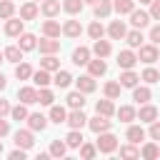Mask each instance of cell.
I'll list each match as a JSON object with an SVG mask.
<instances>
[{
  "mask_svg": "<svg viewBox=\"0 0 160 160\" xmlns=\"http://www.w3.org/2000/svg\"><path fill=\"white\" fill-rule=\"evenodd\" d=\"M95 148L100 150V152H112L115 148H118V138L110 132V130H105V132H98V140H95Z\"/></svg>",
  "mask_w": 160,
  "mask_h": 160,
  "instance_id": "cell-1",
  "label": "cell"
},
{
  "mask_svg": "<svg viewBox=\"0 0 160 160\" xmlns=\"http://www.w3.org/2000/svg\"><path fill=\"white\" fill-rule=\"evenodd\" d=\"M25 122H28V128L32 130V132H42L45 128H48V118L42 115V112H28V118H25Z\"/></svg>",
  "mask_w": 160,
  "mask_h": 160,
  "instance_id": "cell-2",
  "label": "cell"
},
{
  "mask_svg": "<svg viewBox=\"0 0 160 160\" xmlns=\"http://www.w3.org/2000/svg\"><path fill=\"white\" fill-rule=\"evenodd\" d=\"M65 122L70 125V128H75V130H82L85 125H88V118H85V112H82V108H75L68 118H65Z\"/></svg>",
  "mask_w": 160,
  "mask_h": 160,
  "instance_id": "cell-3",
  "label": "cell"
},
{
  "mask_svg": "<svg viewBox=\"0 0 160 160\" xmlns=\"http://www.w3.org/2000/svg\"><path fill=\"white\" fill-rule=\"evenodd\" d=\"M138 60H142L145 65H152V62L158 60V45H140Z\"/></svg>",
  "mask_w": 160,
  "mask_h": 160,
  "instance_id": "cell-4",
  "label": "cell"
},
{
  "mask_svg": "<svg viewBox=\"0 0 160 160\" xmlns=\"http://www.w3.org/2000/svg\"><path fill=\"white\" fill-rule=\"evenodd\" d=\"M135 62H138V55H135L132 50H120V52H118V68H122V70H132Z\"/></svg>",
  "mask_w": 160,
  "mask_h": 160,
  "instance_id": "cell-5",
  "label": "cell"
},
{
  "mask_svg": "<svg viewBox=\"0 0 160 160\" xmlns=\"http://www.w3.org/2000/svg\"><path fill=\"white\" fill-rule=\"evenodd\" d=\"M105 72H108V62H105V58L88 60V75H92V78H100V75H105Z\"/></svg>",
  "mask_w": 160,
  "mask_h": 160,
  "instance_id": "cell-6",
  "label": "cell"
},
{
  "mask_svg": "<svg viewBox=\"0 0 160 160\" xmlns=\"http://www.w3.org/2000/svg\"><path fill=\"white\" fill-rule=\"evenodd\" d=\"M88 128L98 135V132H105V130H110V120L105 118V115H95V118H88Z\"/></svg>",
  "mask_w": 160,
  "mask_h": 160,
  "instance_id": "cell-7",
  "label": "cell"
},
{
  "mask_svg": "<svg viewBox=\"0 0 160 160\" xmlns=\"http://www.w3.org/2000/svg\"><path fill=\"white\" fill-rule=\"evenodd\" d=\"M15 145L22 148V150H30V148L35 145V140H32V130H30V128H28V130H18V132H15Z\"/></svg>",
  "mask_w": 160,
  "mask_h": 160,
  "instance_id": "cell-8",
  "label": "cell"
},
{
  "mask_svg": "<svg viewBox=\"0 0 160 160\" xmlns=\"http://www.w3.org/2000/svg\"><path fill=\"white\" fill-rule=\"evenodd\" d=\"M22 28H25V20H22V18H8V22H5V35L18 38V35L22 32Z\"/></svg>",
  "mask_w": 160,
  "mask_h": 160,
  "instance_id": "cell-9",
  "label": "cell"
},
{
  "mask_svg": "<svg viewBox=\"0 0 160 160\" xmlns=\"http://www.w3.org/2000/svg\"><path fill=\"white\" fill-rule=\"evenodd\" d=\"M38 48H40L42 55H55V52H60V40H55V38H42V40L38 42Z\"/></svg>",
  "mask_w": 160,
  "mask_h": 160,
  "instance_id": "cell-10",
  "label": "cell"
},
{
  "mask_svg": "<svg viewBox=\"0 0 160 160\" xmlns=\"http://www.w3.org/2000/svg\"><path fill=\"white\" fill-rule=\"evenodd\" d=\"M130 22H132V28L142 30V28H148V22H150V12H145V10H132V12H130Z\"/></svg>",
  "mask_w": 160,
  "mask_h": 160,
  "instance_id": "cell-11",
  "label": "cell"
},
{
  "mask_svg": "<svg viewBox=\"0 0 160 160\" xmlns=\"http://www.w3.org/2000/svg\"><path fill=\"white\" fill-rule=\"evenodd\" d=\"M135 118H140V122H152V120H158V108H155V105L142 102V108L138 110V115H135Z\"/></svg>",
  "mask_w": 160,
  "mask_h": 160,
  "instance_id": "cell-12",
  "label": "cell"
},
{
  "mask_svg": "<svg viewBox=\"0 0 160 160\" xmlns=\"http://www.w3.org/2000/svg\"><path fill=\"white\" fill-rule=\"evenodd\" d=\"M18 38H20V40H18V48H20L22 52H25V50H35V48H38V38H35L32 32H20Z\"/></svg>",
  "mask_w": 160,
  "mask_h": 160,
  "instance_id": "cell-13",
  "label": "cell"
},
{
  "mask_svg": "<svg viewBox=\"0 0 160 160\" xmlns=\"http://www.w3.org/2000/svg\"><path fill=\"white\" fill-rule=\"evenodd\" d=\"M90 52H95V58H108V55L112 52V45H110L108 40L98 38V40L92 42V50H90Z\"/></svg>",
  "mask_w": 160,
  "mask_h": 160,
  "instance_id": "cell-14",
  "label": "cell"
},
{
  "mask_svg": "<svg viewBox=\"0 0 160 160\" xmlns=\"http://www.w3.org/2000/svg\"><path fill=\"white\" fill-rule=\"evenodd\" d=\"M60 32H62V28H60L58 20L50 18V20L42 22V35H45V38H60Z\"/></svg>",
  "mask_w": 160,
  "mask_h": 160,
  "instance_id": "cell-15",
  "label": "cell"
},
{
  "mask_svg": "<svg viewBox=\"0 0 160 160\" xmlns=\"http://www.w3.org/2000/svg\"><path fill=\"white\" fill-rule=\"evenodd\" d=\"M75 88H78L80 92H85V95H88V92H92V90H95V78H92V75H80V78L75 80Z\"/></svg>",
  "mask_w": 160,
  "mask_h": 160,
  "instance_id": "cell-16",
  "label": "cell"
},
{
  "mask_svg": "<svg viewBox=\"0 0 160 160\" xmlns=\"http://www.w3.org/2000/svg\"><path fill=\"white\" fill-rule=\"evenodd\" d=\"M95 112H98V115H105V118H112V115H115V105H112V100H110V98L98 100V102H95Z\"/></svg>",
  "mask_w": 160,
  "mask_h": 160,
  "instance_id": "cell-17",
  "label": "cell"
},
{
  "mask_svg": "<svg viewBox=\"0 0 160 160\" xmlns=\"http://www.w3.org/2000/svg\"><path fill=\"white\" fill-rule=\"evenodd\" d=\"M60 8H62L60 0H42V5H40V10H42L45 18H55V15L60 12Z\"/></svg>",
  "mask_w": 160,
  "mask_h": 160,
  "instance_id": "cell-18",
  "label": "cell"
},
{
  "mask_svg": "<svg viewBox=\"0 0 160 160\" xmlns=\"http://www.w3.org/2000/svg\"><path fill=\"white\" fill-rule=\"evenodd\" d=\"M80 32H82L80 20H65V25H62V35H68V38H80Z\"/></svg>",
  "mask_w": 160,
  "mask_h": 160,
  "instance_id": "cell-19",
  "label": "cell"
},
{
  "mask_svg": "<svg viewBox=\"0 0 160 160\" xmlns=\"http://www.w3.org/2000/svg\"><path fill=\"white\" fill-rule=\"evenodd\" d=\"M125 32H128V30H125V22H122V20H112L110 28H108V35H110L112 40H122Z\"/></svg>",
  "mask_w": 160,
  "mask_h": 160,
  "instance_id": "cell-20",
  "label": "cell"
},
{
  "mask_svg": "<svg viewBox=\"0 0 160 160\" xmlns=\"http://www.w3.org/2000/svg\"><path fill=\"white\" fill-rule=\"evenodd\" d=\"M138 80H140V75H138V72H132V70H122V72H120V78H118V82H120L122 88H135V85H138Z\"/></svg>",
  "mask_w": 160,
  "mask_h": 160,
  "instance_id": "cell-21",
  "label": "cell"
},
{
  "mask_svg": "<svg viewBox=\"0 0 160 160\" xmlns=\"http://www.w3.org/2000/svg\"><path fill=\"white\" fill-rule=\"evenodd\" d=\"M18 100L25 102V105H32V102H38V90L35 88H20L18 90Z\"/></svg>",
  "mask_w": 160,
  "mask_h": 160,
  "instance_id": "cell-22",
  "label": "cell"
},
{
  "mask_svg": "<svg viewBox=\"0 0 160 160\" xmlns=\"http://www.w3.org/2000/svg\"><path fill=\"white\" fill-rule=\"evenodd\" d=\"M88 60H90V48L80 45V48L72 50V62L75 65H88Z\"/></svg>",
  "mask_w": 160,
  "mask_h": 160,
  "instance_id": "cell-23",
  "label": "cell"
},
{
  "mask_svg": "<svg viewBox=\"0 0 160 160\" xmlns=\"http://www.w3.org/2000/svg\"><path fill=\"white\" fill-rule=\"evenodd\" d=\"M125 138H128V142L138 145L140 140H145V130H142L140 125H130V128H128V132H125Z\"/></svg>",
  "mask_w": 160,
  "mask_h": 160,
  "instance_id": "cell-24",
  "label": "cell"
},
{
  "mask_svg": "<svg viewBox=\"0 0 160 160\" xmlns=\"http://www.w3.org/2000/svg\"><path fill=\"white\" fill-rule=\"evenodd\" d=\"M38 12H40V8L35 5V0H32V2H25V5L20 8V18H22V20H35Z\"/></svg>",
  "mask_w": 160,
  "mask_h": 160,
  "instance_id": "cell-25",
  "label": "cell"
},
{
  "mask_svg": "<svg viewBox=\"0 0 160 160\" xmlns=\"http://www.w3.org/2000/svg\"><path fill=\"white\" fill-rule=\"evenodd\" d=\"M32 82H35L38 88H48V85L52 82V78H50V72H48V70H42V68H40V70H35V72H32Z\"/></svg>",
  "mask_w": 160,
  "mask_h": 160,
  "instance_id": "cell-26",
  "label": "cell"
},
{
  "mask_svg": "<svg viewBox=\"0 0 160 160\" xmlns=\"http://www.w3.org/2000/svg\"><path fill=\"white\" fill-rule=\"evenodd\" d=\"M150 98H152L150 88H145V85H140V88L135 85V88H132V100H135V102H140V105H142V102H148Z\"/></svg>",
  "mask_w": 160,
  "mask_h": 160,
  "instance_id": "cell-27",
  "label": "cell"
},
{
  "mask_svg": "<svg viewBox=\"0 0 160 160\" xmlns=\"http://www.w3.org/2000/svg\"><path fill=\"white\" fill-rule=\"evenodd\" d=\"M115 115L120 118V122H128V125H130V122L135 120V115H138V112H135V108H132V105H122L120 110H115Z\"/></svg>",
  "mask_w": 160,
  "mask_h": 160,
  "instance_id": "cell-28",
  "label": "cell"
},
{
  "mask_svg": "<svg viewBox=\"0 0 160 160\" xmlns=\"http://www.w3.org/2000/svg\"><path fill=\"white\" fill-rule=\"evenodd\" d=\"M92 8H95V18H98V20H100V18H108V15L112 12V2H110V0H98Z\"/></svg>",
  "mask_w": 160,
  "mask_h": 160,
  "instance_id": "cell-29",
  "label": "cell"
},
{
  "mask_svg": "<svg viewBox=\"0 0 160 160\" xmlns=\"http://www.w3.org/2000/svg\"><path fill=\"white\" fill-rule=\"evenodd\" d=\"M112 8H115L118 15H130V12L135 10V0H115Z\"/></svg>",
  "mask_w": 160,
  "mask_h": 160,
  "instance_id": "cell-30",
  "label": "cell"
},
{
  "mask_svg": "<svg viewBox=\"0 0 160 160\" xmlns=\"http://www.w3.org/2000/svg\"><path fill=\"white\" fill-rule=\"evenodd\" d=\"M120 90H122V85H120L118 80H110V82H105V88H102V92H105V98H110V100H115V98H120Z\"/></svg>",
  "mask_w": 160,
  "mask_h": 160,
  "instance_id": "cell-31",
  "label": "cell"
},
{
  "mask_svg": "<svg viewBox=\"0 0 160 160\" xmlns=\"http://www.w3.org/2000/svg\"><path fill=\"white\" fill-rule=\"evenodd\" d=\"M2 55H5V60H8V62H20V60H22V50H20L18 45L5 48V50H2Z\"/></svg>",
  "mask_w": 160,
  "mask_h": 160,
  "instance_id": "cell-32",
  "label": "cell"
},
{
  "mask_svg": "<svg viewBox=\"0 0 160 160\" xmlns=\"http://www.w3.org/2000/svg\"><path fill=\"white\" fill-rule=\"evenodd\" d=\"M40 68L48 70V72H55V70H60V60H58L55 55H45V58L40 60Z\"/></svg>",
  "mask_w": 160,
  "mask_h": 160,
  "instance_id": "cell-33",
  "label": "cell"
},
{
  "mask_svg": "<svg viewBox=\"0 0 160 160\" xmlns=\"http://www.w3.org/2000/svg\"><path fill=\"white\" fill-rule=\"evenodd\" d=\"M52 82H55L58 88H68V85L72 82V75H70L68 70H55V78H52Z\"/></svg>",
  "mask_w": 160,
  "mask_h": 160,
  "instance_id": "cell-34",
  "label": "cell"
},
{
  "mask_svg": "<svg viewBox=\"0 0 160 160\" xmlns=\"http://www.w3.org/2000/svg\"><path fill=\"white\" fill-rule=\"evenodd\" d=\"M65 145H68V148H80V145H82V132L75 130V128H70V132H68V138H65Z\"/></svg>",
  "mask_w": 160,
  "mask_h": 160,
  "instance_id": "cell-35",
  "label": "cell"
},
{
  "mask_svg": "<svg viewBox=\"0 0 160 160\" xmlns=\"http://www.w3.org/2000/svg\"><path fill=\"white\" fill-rule=\"evenodd\" d=\"M82 8H85L82 0H62V10H65L68 15H78Z\"/></svg>",
  "mask_w": 160,
  "mask_h": 160,
  "instance_id": "cell-36",
  "label": "cell"
},
{
  "mask_svg": "<svg viewBox=\"0 0 160 160\" xmlns=\"http://www.w3.org/2000/svg\"><path fill=\"white\" fill-rule=\"evenodd\" d=\"M125 40H128V45H130V48H140L145 38H142V32H140V30L135 28V30H130V32H125Z\"/></svg>",
  "mask_w": 160,
  "mask_h": 160,
  "instance_id": "cell-37",
  "label": "cell"
},
{
  "mask_svg": "<svg viewBox=\"0 0 160 160\" xmlns=\"http://www.w3.org/2000/svg\"><path fill=\"white\" fill-rule=\"evenodd\" d=\"M15 78H18V80L32 78V68H30L28 62H15Z\"/></svg>",
  "mask_w": 160,
  "mask_h": 160,
  "instance_id": "cell-38",
  "label": "cell"
},
{
  "mask_svg": "<svg viewBox=\"0 0 160 160\" xmlns=\"http://www.w3.org/2000/svg\"><path fill=\"white\" fill-rule=\"evenodd\" d=\"M140 155H142L145 160H155V158L160 155V148H158L155 142H145V145H142V150H140Z\"/></svg>",
  "mask_w": 160,
  "mask_h": 160,
  "instance_id": "cell-39",
  "label": "cell"
},
{
  "mask_svg": "<svg viewBox=\"0 0 160 160\" xmlns=\"http://www.w3.org/2000/svg\"><path fill=\"white\" fill-rule=\"evenodd\" d=\"M15 15V2L12 0H0V20H8Z\"/></svg>",
  "mask_w": 160,
  "mask_h": 160,
  "instance_id": "cell-40",
  "label": "cell"
},
{
  "mask_svg": "<svg viewBox=\"0 0 160 160\" xmlns=\"http://www.w3.org/2000/svg\"><path fill=\"white\" fill-rule=\"evenodd\" d=\"M88 35H90L92 40L102 38V35H105V28H102V22H100V20H92V22L88 25Z\"/></svg>",
  "mask_w": 160,
  "mask_h": 160,
  "instance_id": "cell-41",
  "label": "cell"
},
{
  "mask_svg": "<svg viewBox=\"0 0 160 160\" xmlns=\"http://www.w3.org/2000/svg\"><path fill=\"white\" fill-rule=\"evenodd\" d=\"M68 105L75 110V108H82L85 105V92H80V90H75V92H70L68 95Z\"/></svg>",
  "mask_w": 160,
  "mask_h": 160,
  "instance_id": "cell-42",
  "label": "cell"
},
{
  "mask_svg": "<svg viewBox=\"0 0 160 160\" xmlns=\"http://www.w3.org/2000/svg\"><path fill=\"white\" fill-rule=\"evenodd\" d=\"M65 118H68V112H65V108H60V105H50V120L52 122H65Z\"/></svg>",
  "mask_w": 160,
  "mask_h": 160,
  "instance_id": "cell-43",
  "label": "cell"
},
{
  "mask_svg": "<svg viewBox=\"0 0 160 160\" xmlns=\"http://www.w3.org/2000/svg\"><path fill=\"white\" fill-rule=\"evenodd\" d=\"M10 118H12V120H18V122H22V120L28 118V108H25V102H20V105L10 108Z\"/></svg>",
  "mask_w": 160,
  "mask_h": 160,
  "instance_id": "cell-44",
  "label": "cell"
},
{
  "mask_svg": "<svg viewBox=\"0 0 160 160\" xmlns=\"http://www.w3.org/2000/svg\"><path fill=\"white\" fill-rule=\"evenodd\" d=\"M65 152H68V145H65L62 140H52V142H50V155H52V158H62Z\"/></svg>",
  "mask_w": 160,
  "mask_h": 160,
  "instance_id": "cell-45",
  "label": "cell"
},
{
  "mask_svg": "<svg viewBox=\"0 0 160 160\" xmlns=\"http://www.w3.org/2000/svg\"><path fill=\"white\" fill-rule=\"evenodd\" d=\"M140 80H145L148 85H152V82H158V80H160V72H158L155 68H145V70H142V75H140Z\"/></svg>",
  "mask_w": 160,
  "mask_h": 160,
  "instance_id": "cell-46",
  "label": "cell"
},
{
  "mask_svg": "<svg viewBox=\"0 0 160 160\" xmlns=\"http://www.w3.org/2000/svg\"><path fill=\"white\" fill-rule=\"evenodd\" d=\"M52 100H55V95H52V90H48V88H40V92H38V102L40 105H52Z\"/></svg>",
  "mask_w": 160,
  "mask_h": 160,
  "instance_id": "cell-47",
  "label": "cell"
},
{
  "mask_svg": "<svg viewBox=\"0 0 160 160\" xmlns=\"http://www.w3.org/2000/svg\"><path fill=\"white\" fill-rule=\"evenodd\" d=\"M95 152H98V148L82 140V145H80V158H85V160H92V158H95Z\"/></svg>",
  "mask_w": 160,
  "mask_h": 160,
  "instance_id": "cell-48",
  "label": "cell"
},
{
  "mask_svg": "<svg viewBox=\"0 0 160 160\" xmlns=\"http://www.w3.org/2000/svg\"><path fill=\"white\" fill-rule=\"evenodd\" d=\"M120 158H128V160H132V158H140V150L130 142V145H122L120 148Z\"/></svg>",
  "mask_w": 160,
  "mask_h": 160,
  "instance_id": "cell-49",
  "label": "cell"
},
{
  "mask_svg": "<svg viewBox=\"0 0 160 160\" xmlns=\"http://www.w3.org/2000/svg\"><path fill=\"white\" fill-rule=\"evenodd\" d=\"M148 135H150L152 140H160V120H152V122H150V130H148Z\"/></svg>",
  "mask_w": 160,
  "mask_h": 160,
  "instance_id": "cell-50",
  "label": "cell"
},
{
  "mask_svg": "<svg viewBox=\"0 0 160 160\" xmlns=\"http://www.w3.org/2000/svg\"><path fill=\"white\" fill-rule=\"evenodd\" d=\"M150 18L152 20H160V0H152L150 2Z\"/></svg>",
  "mask_w": 160,
  "mask_h": 160,
  "instance_id": "cell-51",
  "label": "cell"
},
{
  "mask_svg": "<svg viewBox=\"0 0 160 160\" xmlns=\"http://www.w3.org/2000/svg\"><path fill=\"white\" fill-rule=\"evenodd\" d=\"M150 40H152V45H160V25L150 28Z\"/></svg>",
  "mask_w": 160,
  "mask_h": 160,
  "instance_id": "cell-52",
  "label": "cell"
},
{
  "mask_svg": "<svg viewBox=\"0 0 160 160\" xmlns=\"http://www.w3.org/2000/svg\"><path fill=\"white\" fill-rule=\"evenodd\" d=\"M5 115H10V102L5 98H0V118H5Z\"/></svg>",
  "mask_w": 160,
  "mask_h": 160,
  "instance_id": "cell-53",
  "label": "cell"
},
{
  "mask_svg": "<svg viewBox=\"0 0 160 160\" xmlns=\"http://www.w3.org/2000/svg\"><path fill=\"white\" fill-rule=\"evenodd\" d=\"M25 152H28V150L18 148V150H12V152H10V160H25Z\"/></svg>",
  "mask_w": 160,
  "mask_h": 160,
  "instance_id": "cell-54",
  "label": "cell"
},
{
  "mask_svg": "<svg viewBox=\"0 0 160 160\" xmlns=\"http://www.w3.org/2000/svg\"><path fill=\"white\" fill-rule=\"evenodd\" d=\"M8 132H10V122H8V120H2V118H0V138H5V135H8Z\"/></svg>",
  "mask_w": 160,
  "mask_h": 160,
  "instance_id": "cell-55",
  "label": "cell"
},
{
  "mask_svg": "<svg viewBox=\"0 0 160 160\" xmlns=\"http://www.w3.org/2000/svg\"><path fill=\"white\" fill-rule=\"evenodd\" d=\"M5 88H8V80H5V75L0 72V90H5Z\"/></svg>",
  "mask_w": 160,
  "mask_h": 160,
  "instance_id": "cell-56",
  "label": "cell"
},
{
  "mask_svg": "<svg viewBox=\"0 0 160 160\" xmlns=\"http://www.w3.org/2000/svg\"><path fill=\"white\" fill-rule=\"evenodd\" d=\"M82 2H88V5H95V2H98V0H82Z\"/></svg>",
  "mask_w": 160,
  "mask_h": 160,
  "instance_id": "cell-57",
  "label": "cell"
},
{
  "mask_svg": "<svg viewBox=\"0 0 160 160\" xmlns=\"http://www.w3.org/2000/svg\"><path fill=\"white\" fill-rule=\"evenodd\" d=\"M140 2H142V5H150V2H152V0H140Z\"/></svg>",
  "mask_w": 160,
  "mask_h": 160,
  "instance_id": "cell-58",
  "label": "cell"
},
{
  "mask_svg": "<svg viewBox=\"0 0 160 160\" xmlns=\"http://www.w3.org/2000/svg\"><path fill=\"white\" fill-rule=\"evenodd\" d=\"M0 155H2V138H0Z\"/></svg>",
  "mask_w": 160,
  "mask_h": 160,
  "instance_id": "cell-59",
  "label": "cell"
},
{
  "mask_svg": "<svg viewBox=\"0 0 160 160\" xmlns=\"http://www.w3.org/2000/svg\"><path fill=\"white\" fill-rule=\"evenodd\" d=\"M2 60H5V55H2V52H0V62H2Z\"/></svg>",
  "mask_w": 160,
  "mask_h": 160,
  "instance_id": "cell-60",
  "label": "cell"
},
{
  "mask_svg": "<svg viewBox=\"0 0 160 160\" xmlns=\"http://www.w3.org/2000/svg\"><path fill=\"white\" fill-rule=\"evenodd\" d=\"M158 158H160V155H158Z\"/></svg>",
  "mask_w": 160,
  "mask_h": 160,
  "instance_id": "cell-61",
  "label": "cell"
},
{
  "mask_svg": "<svg viewBox=\"0 0 160 160\" xmlns=\"http://www.w3.org/2000/svg\"><path fill=\"white\" fill-rule=\"evenodd\" d=\"M35 2H38V0H35Z\"/></svg>",
  "mask_w": 160,
  "mask_h": 160,
  "instance_id": "cell-62",
  "label": "cell"
}]
</instances>
